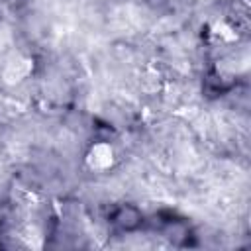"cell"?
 Returning <instances> with one entry per match:
<instances>
[{"instance_id": "6da1fadb", "label": "cell", "mask_w": 251, "mask_h": 251, "mask_svg": "<svg viewBox=\"0 0 251 251\" xmlns=\"http://www.w3.org/2000/svg\"><path fill=\"white\" fill-rule=\"evenodd\" d=\"M86 165L92 171H106L114 165V149L110 143H94L86 155Z\"/></svg>"}, {"instance_id": "7a4b0ae2", "label": "cell", "mask_w": 251, "mask_h": 251, "mask_svg": "<svg viewBox=\"0 0 251 251\" xmlns=\"http://www.w3.org/2000/svg\"><path fill=\"white\" fill-rule=\"evenodd\" d=\"M31 69H33V61L31 59H25V57L24 59H16V61L8 63V67L2 73V76H4V80L8 84H16V82L24 80L31 73Z\"/></svg>"}]
</instances>
